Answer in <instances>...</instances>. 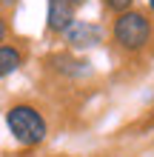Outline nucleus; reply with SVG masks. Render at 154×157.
<instances>
[{
  "label": "nucleus",
  "instance_id": "nucleus-9",
  "mask_svg": "<svg viewBox=\"0 0 154 157\" xmlns=\"http://www.w3.org/2000/svg\"><path fill=\"white\" fill-rule=\"evenodd\" d=\"M20 0H0V12H9V9H14Z\"/></svg>",
  "mask_w": 154,
  "mask_h": 157
},
{
  "label": "nucleus",
  "instance_id": "nucleus-6",
  "mask_svg": "<svg viewBox=\"0 0 154 157\" xmlns=\"http://www.w3.org/2000/svg\"><path fill=\"white\" fill-rule=\"evenodd\" d=\"M23 63H26V52L20 46H14L9 40L0 43V80H6V77H12L14 71H20Z\"/></svg>",
  "mask_w": 154,
  "mask_h": 157
},
{
  "label": "nucleus",
  "instance_id": "nucleus-5",
  "mask_svg": "<svg viewBox=\"0 0 154 157\" xmlns=\"http://www.w3.org/2000/svg\"><path fill=\"white\" fill-rule=\"evenodd\" d=\"M74 20H77V9L69 0H49L46 3V32L49 34H63Z\"/></svg>",
  "mask_w": 154,
  "mask_h": 157
},
{
  "label": "nucleus",
  "instance_id": "nucleus-2",
  "mask_svg": "<svg viewBox=\"0 0 154 157\" xmlns=\"http://www.w3.org/2000/svg\"><path fill=\"white\" fill-rule=\"evenodd\" d=\"M6 128L20 146H40L49 137V123L43 112L32 103H14L6 109Z\"/></svg>",
  "mask_w": 154,
  "mask_h": 157
},
{
  "label": "nucleus",
  "instance_id": "nucleus-3",
  "mask_svg": "<svg viewBox=\"0 0 154 157\" xmlns=\"http://www.w3.org/2000/svg\"><path fill=\"white\" fill-rule=\"evenodd\" d=\"M60 37L69 43V49H74V52H86V49H94V46H100L103 37H106V32H103V26H100V23H94V20H74L66 32L60 34Z\"/></svg>",
  "mask_w": 154,
  "mask_h": 157
},
{
  "label": "nucleus",
  "instance_id": "nucleus-7",
  "mask_svg": "<svg viewBox=\"0 0 154 157\" xmlns=\"http://www.w3.org/2000/svg\"><path fill=\"white\" fill-rule=\"evenodd\" d=\"M100 3L108 14H123L129 9H134V0H100Z\"/></svg>",
  "mask_w": 154,
  "mask_h": 157
},
{
  "label": "nucleus",
  "instance_id": "nucleus-10",
  "mask_svg": "<svg viewBox=\"0 0 154 157\" xmlns=\"http://www.w3.org/2000/svg\"><path fill=\"white\" fill-rule=\"evenodd\" d=\"M69 3H71V6H74V9H83V6L88 3V0H69Z\"/></svg>",
  "mask_w": 154,
  "mask_h": 157
},
{
  "label": "nucleus",
  "instance_id": "nucleus-1",
  "mask_svg": "<svg viewBox=\"0 0 154 157\" xmlns=\"http://www.w3.org/2000/svg\"><path fill=\"white\" fill-rule=\"evenodd\" d=\"M111 43L123 54H143L154 43V20L140 9H129L123 14H114Z\"/></svg>",
  "mask_w": 154,
  "mask_h": 157
},
{
  "label": "nucleus",
  "instance_id": "nucleus-4",
  "mask_svg": "<svg viewBox=\"0 0 154 157\" xmlns=\"http://www.w3.org/2000/svg\"><path fill=\"white\" fill-rule=\"evenodd\" d=\"M46 66L54 71L57 77L63 80H83V77H92V63L86 57H77L71 52H57V54H49L46 57Z\"/></svg>",
  "mask_w": 154,
  "mask_h": 157
},
{
  "label": "nucleus",
  "instance_id": "nucleus-11",
  "mask_svg": "<svg viewBox=\"0 0 154 157\" xmlns=\"http://www.w3.org/2000/svg\"><path fill=\"white\" fill-rule=\"evenodd\" d=\"M148 9H151V12H154V0H148Z\"/></svg>",
  "mask_w": 154,
  "mask_h": 157
},
{
  "label": "nucleus",
  "instance_id": "nucleus-8",
  "mask_svg": "<svg viewBox=\"0 0 154 157\" xmlns=\"http://www.w3.org/2000/svg\"><path fill=\"white\" fill-rule=\"evenodd\" d=\"M9 40V20H6V14L0 12V43H6Z\"/></svg>",
  "mask_w": 154,
  "mask_h": 157
}]
</instances>
